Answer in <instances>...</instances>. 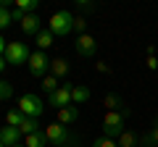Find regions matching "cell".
<instances>
[{"mask_svg": "<svg viewBox=\"0 0 158 147\" xmlns=\"http://www.w3.org/2000/svg\"><path fill=\"white\" fill-rule=\"evenodd\" d=\"M129 116V108H121V110H106L103 116V137L108 139H118V137L124 134V121Z\"/></svg>", "mask_w": 158, "mask_h": 147, "instance_id": "obj_1", "label": "cell"}, {"mask_svg": "<svg viewBox=\"0 0 158 147\" xmlns=\"http://www.w3.org/2000/svg\"><path fill=\"white\" fill-rule=\"evenodd\" d=\"M74 13L69 11H56L50 18H48V32L53 34V37H69V34L74 32Z\"/></svg>", "mask_w": 158, "mask_h": 147, "instance_id": "obj_2", "label": "cell"}, {"mask_svg": "<svg viewBox=\"0 0 158 147\" xmlns=\"http://www.w3.org/2000/svg\"><path fill=\"white\" fill-rule=\"evenodd\" d=\"M42 131H45L48 142H50L53 147H69V142H71V134H69V129H66L63 124H58V121L48 124Z\"/></svg>", "mask_w": 158, "mask_h": 147, "instance_id": "obj_3", "label": "cell"}, {"mask_svg": "<svg viewBox=\"0 0 158 147\" xmlns=\"http://www.w3.org/2000/svg\"><path fill=\"white\" fill-rule=\"evenodd\" d=\"M19 110H21L27 118H40V116L45 113V102L40 100L37 95H24L19 100Z\"/></svg>", "mask_w": 158, "mask_h": 147, "instance_id": "obj_4", "label": "cell"}, {"mask_svg": "<svg viewBox=\"0 0 158 147\" xmlns=\"http://www.w3.org/2000/svg\"><path fill=\"white\" fill-rule=\"evenodd\" d=\"M29 55H32V53L27 50L24 42H8V47H6V63H11V66H24V63H29Z\"/></svg>", "mask_w": 158, "mask_h": 147, "instance_id": "obj_5", "label": "cell"}, {"mask_svg": "<svg viewBox=\"0 0 158 147\" xmlns=\"http://www.w3.org/2000/svg\"><path fill=\"white\" fill-rule=\"evenodd\" d=\"M29 74L32 76H37V79H45L48 76V71H50V61H48V55L45 53H40V50H34L32 55H29Z\"/></svg>", "mask_w": 158, "mask_h": 147, "instance_id": "obj_6", "label": "cell"}, {"mask_svg": "<svg viewBox=\"0 0 158 147\" xmlns=\"http://www.w3.org/2000/svg\"><path fill=\"white\" fill-rule=\"evenodd\" d=\"M71 89H74L71 84H61L56 92H53V95H48V105H50V108H56V110L74 105V102H71Z\"/></svg>", "mask_w": 158, "mask_h": 147, "instance_id": "obj_7", "label": "cell"}, {"mask_svg": "<svg viewBox=\"0 0 158 147\" xmlns=\"http://www.w3.org/2000/svg\"><path fill=\"white\" fill-rule=\"evenodd\" d=\"M74 50H77V55L82 58H92L98 53V42L92 34H82V37H77V42H74Z\"/></svg>", "mask_w": 158, "mask_h": 147, "instance_id": "obj_8", "label": "cell"}, {"mask_svg": "<svg viewBox=\"0 0 158 147\" xmlns=\"http://www.w3.org/2000/svg\"><path fill=\"white\" fill-rule=\"evenodd\" d=\"M19 139H21V131H19L16 126H3V129H0V145L3 147L19 145Z\"/></svg>", "mask_w": 158, "mask_h": 147, "instance_id": "obj_9", "label": "cell"}, {"mask_svg": "<svg viewBox=\"0 0 158 147\" xmlns=\"http://www.w3.org/2000/svg\"><path fill=\"white\" fill-rule=\"evenodd\" d=\"M40 24H42V21H40L34 13H29V16H24V21H21V32H24V34H34V37H37V34L42 32Z\"/></svg>", "mask_w": 158, "mask_h": 147, "instance_id": "obj_10", "label": "cell"}, {"mask_svg": "<svg viewBox=\"0 0 158 147\" xmlns=\"http://www.w3.org/2000/svg\"><path fill=\"white\" fill-rule=\"evenodd\" d=\"M77 118H79V108L77 105H69V108H61L58 110V124H63V126L74 124Z\"/></svg>", "mask_w": 158, "mask_h": 147, "instance_id": "obj_11", "label": "cell"}, {"mask_svg": "<svg viewBox=\"0 0 158 147\" xmlns=\"http://www.w3.org/2000/svg\"><path fill=\"white\" fill-rule=\"evenodd\" d=\"M87 100H90V87L87 84H77L71 89V102L74 105H85Z\"/></svg>", "mask_w": 158, "mask_h": 147, "instance_id": "obj_12", "label": "cell"}, {"mask_svg": "<svg viewBox=\"0 0 158 147\" xmlns=\"http://www.w3.org/2000/svg\"><path fill=\"white\" fill-rule=\"evenodd\" d=\"M69 61H63V58H56V61H50V74L56 76V79H61V76H69Z\"/></svg>", "mask_w": 158, "mask_h": 147, "instance_id": "obj_13", "label": "cell"}, {"mask_svg": "<svg viewBox=\"0 0 158 147\" xmlns=\"http://www.w3.org/2000/svg\"><path fill=\"white\" fill-rule=\"evenodd\" d=\"M19 131H21V137H29V134H37V131H42V129H40L37 118H27V116H24V121L19 124Z\"/></svg>", "mask_w": 158, "mask_h": 147, "instance_id": "obj_14", "label": "cell"}, {"mask_svg": "<svg viewBox=\"0 0 158 147\" xmlns=\"http://www.w3.org/2000/svg\"><path fill=\"white\" fill-rule=\"evenodd\" d=\"M24 147H48V137H45V131H37V134L24 137Z\"/></svg>", "mask_w": 158, "mask_h": 147, "instance_id": "obj_15", "label": "cell"}, {"mask_svg": "<svg viewBox=\"0 0 158 147\" xmlns=\"http://www.w3.org/2000/svg\"><path fill=\"white\" fill-rule=\"evenodd\" d=\"M34 45H37V50H40V53H45L48 47L53 45V34H50V32H40L37 37H34Z\"/></svg>", "mask_w": 158, "mask_h": 147, "instance_id": "obj_16", "label": "cell"}, {"mask_svg": "<svg viewBox=\"0 0 158 147\" xmlns=\"http://www.w3.org/2000/svg\"><path fill=\"white\" fill-rule=\"evenodd\" d=\"M142 147H158V118H156V124H153V129L142 137Z\"/></svg>", "mask_w": 158, "mask_h": 147, "instance_id": "obj_17", "label": "cell"}, {"mask_svg": "<svg viewBox=\"0 0 158 147\" xmlns=\"http://www.w3.org/2000/svg\"><path fill=\"white\" fill-rule=\"evenodd\" d=\"M137 142H140V139H137L135 131H124V134L116 139V145H118V147H137Z\"/></svg>", "mask_w": 158, "mask_h": 147, "instance_id": "obj_18", "label": "cell"}, {"mask_svg": "<svg viewBox=\"0 0 158 147\" xmlns=\"http://www.w3.org/2000/svg\"><path fill=\"white\" fill-rule=\"evenodd\" d=\"M21 121H24V113L19 110V108L6 113V126H16V129H19V124H21Z\"/></svg>", "mask_w": 158, "mask_h": 147, "instance_id": "obj_19", "label": "cell"}, {"mask_svg": "<svg viewBox=\"0 0 158 147\" xmlns=\"http://www.w3.org/2000/svg\"><path fill=\"white\" fill-rule=\"evenodd\" d=\"M103 105H106V110H121V97L118 95H106L103 97Z\"/></svg>", "mask_w": 158, "mask_h": 147, "instance_id": "obj_20", "label": "cell"}, {"mask_svg": "<svg viewBox=\"0 0 158 147\" xmlns=\"http://www.w3.org/2000/svg\"><path fill=\"white\" fill-rule=\"evenodd\" d=\"M40 87H42V89H45L48 95H53V92H56V89H58V87H61V84H58V79H56V76H53V74H48L45 79H42V84H40Z\"/></svg>", "mask_w": 158, "mask_h": 147, "instance_id": "obj_21", "label": "cell"}, {"mask_svg": "<svg viewBox=\"0 0 158 147\" xmlns=\"http://www.w3.org/2000/svg\"><path fill=\"white\" fill-rule=\"evenodd\" d=\"M37 6H40L37 0H16V8L21 13H34V11H37Z\"/></svg>", "mask_w": 158, "mask_h": 147, "instance_id": "obj_22", "label": "cell"}, {"mask_svg": "<svg viewBox=\"0 0 158 147\" xmlns=\"http://www.w3.org/2000/svg\"><path fill=\"white\" fill-rule=\"evenodd\" d=\"M11 97H13V87L8 84V81H3V79H0V102L11 100Z\"/></svg>", "mask_w": 158, "mask_h": 147, "instance_id": "obj_23", "label": "cell"}, {"mask_svg": "<svg viewBox=\"0 0 158 147\" xmlns=\"http://www.w3.org/2000/svg\"><path fill=\"white\" fill-rule=\"evenodd\" d=\"M11 21H13V18H11V11L0 6V29H8V26H11Z\"/></svg>", "mask_w": 158, "mask_h": 147, "instance_id": "obj_24", "label": "cell"}, {"mask_svg": "<svg viewBox=\"0 0 158 147\" xmlns=\"http://www.w3.org/2000/svg\"><path fill=\"white\" fill-rule=\"evenodd\" d=\"M85 29H87V18H85V16H77V18H74V32L82 37V34H85Z\"/></svg>", "mask_w": 158, "mask_h": 147, "instance_id": "obj_25", "label": "cell"}, {"mask_svg": "<svg viewBox=\"0 0 158 147\" xmlns=\"http://www.w3.org/2000/svg\"><path fill=\"white\" fill-rule=\"evenodd\" d=\"M92 147H118L116 139H108V137H98L95 142H92Z\"/></svg>", "mask_w": 158, "mask_h": 147, "instance_id": "obj_26", "label": "cell"}, {"mask_svg": "<svg viewBox=\"0 0 158 147\" xmlns=\"http://www.w3.org/2000/svg\"><path fill=\"white\" fill-rule=\"evenodd\" d=\"M77 8H79V11H95V6H92V3H87V0H77Z\"/></svg>", "mask_w": 158, "mask_h": 147, "instance_id": "obj_27", "label": "cell"}, {"mask_svg": "<svg viewBox=\"0 0 158 147\" xmlns=\"http://www.w3.org/2000/svg\"><path fill=\"white\" fill-rule=\"evenodd\" d=\"M145 66L150 68V71H156V68H158V58H156V55H148V61H145Z\"/></svg>", "mask_w": 158, "mask_h": 147, "instance_id": "obj_28", "label": "cell"}, {"mask_svg": "<svg viewBox=\"0 0 158 147\" xmlns=\"http://www.w3.org/2000/svg\"><path fill=\"white\" fill-rule=\"evenodd\" d=\"M6 47H8V45H6V37L0 34V55H6Z\"/></svg>", "mask_w": 158, "mask_h": 147, "instance_id": "obj_29", "label": "cell"}, {"mask_svg": "<svg viewBox=\"0 0 158 147\" xmlns=\"http://www.w3.org/2000/svg\"><path fill=\"white\" fill-rule=\"evenodd\" d=\"M3 71H6V58L0 55V74H3Z\"/></svg>", "mask_w": 158, "mask_h": 147, "instance_id": "obj_30", "label": "cell"}, {"mask_svg": "<svg viewBox=\"0 0 158 147\" xmlns=\"http://www.w3.org/2000/svg\"><path fill=\"white\" fill-rule=\"evenodd\" d=\"M13 147H24V145H13Z\"/></svg>", "mask_w": 158, "mask_h": 147, "instance_id": "obj_31", "label": "cell"}, {"mask_svg": "<svg viewBox=\"0 0 158 147\" xmlns=\"http://www.w3.org/2000/svg\"><path fill=\"white\" fill-rule=\"evenodd\" d=\"M137 147H142V145H137Z\"/></svg>", "mask_w": 158, "mask_h": 147, "instance_id": "obj_32", "label": "cell"}, {"mask_svg": "<svg viewBox=\"0 0 158 147\" xmlns=\"http://www.w3.org/2000/svg\"><path fill=\"white\" fill-rule=\"evenodd\" d=\"M0 129H3V126H0Z\"/></svg>", "mask_w": 158, "mask_h": 147, "instance_id": "obj_33", "label": "cell"}, {"mask_svg": "<svg viewBox=\"0 0 158 147\" xmlns=\"http://www.w3.org/2000/svg\"><path fill=\"white\" fill-rule=\"evenodd\" d=\"M0 147H3V145H0Z\"/></svg>", "mask_w": 158, "mask_h": 147, "instance_id": "obj_34", "label": "cell"}]
</instances>
